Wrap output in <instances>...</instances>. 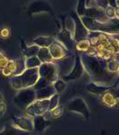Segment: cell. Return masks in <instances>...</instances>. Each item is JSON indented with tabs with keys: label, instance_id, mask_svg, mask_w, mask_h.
<instances>
[{
	"label": "cell",
	"instance_id": "cell-1",
	"mask_svg": "<svg viewBox=\"0 0 119 135\" xmlns=\"http://www.w3.org/2000/svg\"><path fill=\"white\" fill-rule=\"evenodd\" d=\"M82 63L86 72L90 77L95 78H105L110 75L107 70V60L87 53H82L79 55Z\"/></svg>",
	"mask_w": 119,
	"mask_h": 135
},
{
	"label": "cell",
	"instance_id": "cell-2",
	"mask_svg": "<svg viewBox=\"0 0 119 135\" xmlns=\"http://www.w3.org/2000/svg\"><path fill=\"white\" fill-rule=\"evenodd\" d=\"M38 69H25L23 73L16 77L9 78L11 86L15 90H21L26 88H32L39 79Z\"/></svg>",
	"mask_w": 119,
	"mask_h": 135
},
{
	"label": "cell",
	"instance_id": "cell-3",
	"mask_svg": "<svg viewBox=\"0 0 119 135\" xmlns=\"http://www.w3.org/2000/svg\"><path fill=\"white\" fill-rule=\"evenodd\" d=\"M24 58H16L14 60H9L7 65L1 70L3 76L7 78L16 77L25 70Z\"/></svg>",
	"mask_w": 119,
	"mask_h": 135
},
{
	"label": "cell",
	"instance_id": "cell-4",
	"mask_svg": "<svg viewBox=\"0 0 119 135\" xmlns=\"http://www.w3.org/2000/svg\"><path fill=\"white\" fill-rule=\"evenodd\" d=\"M35 100V90L33 88H26L18 91L14 98V103L20 109L25 110Z\"/></svg>",
	"mask_w": 119,
	"mask_h": 135
},
{
	"label": "cell",
	"instance_id": "cell-5",
	"mask_svg": "<svg viewBox=\"0 0 119 135\" xmlns=\"http://www.w3.org/2000/svg\"><path fill=\"white\" fill-rule=\"evenodd\" d=\"M66 108H67L69 112L83 115L87 120L90 119V109H89L88 104L85 102V100L83 99L82 97H77L70 100L67 103Z\"/></svg>",
	"mask_w": 119,
	"mask_h": 135
},
{
	"label": "cell",
	"instance_id": "cell-6",
	"mask_svg": "<svg viewBox=\"0 0 119 135\" xmlns=\"http://www.w3.org/2000/svg\"><path fill=\"white\" fill-rule=\"evenodd\" d=\"M39 77L47 80L49 83L53 84L58 78L57 68L54 62L51 63H41L38 68Z\"/></svg>",
	"mask_w": 119,
	"mask_h": 135
},
{
	"label": "cell",
	"instance_id": "cell-7",
	"mask_svg": "<svg viewBox=\"0 0 119 135\" xmlns=\"http://www.w3.org/2000/svg\"><path fill=\"white\" fill-rule=\"evenodd\" d=\"M55 40L61 43L69 52L74 54L75 51H76V42L73 41V34L70 32H68L67 30H66L64 26L62 27L61 31L56 35Z\"/></svg>",
	"mask_w": 119,
	"mask_h": 135
},
{
	"label": "cell",
	"instance_id": "cell-8",
	"mask_svg": "<svg viewBox=\"0 0 119 135\" xmlns=\"http://www.w3.org/2000/svg\"><path fill=\"white\" fill-rule=\"evenodd\" d=\"M26 114L29 117L43 115L48 112V100H35L25 109Z\"/></svg>",
	"mask_w": 119,
	"mask_h": 135
},
{
	"label": "cell",
	"instance_id": "cell-9",
	"mask_svg": "<svg viewBox=\"0 0 119 135\" xmlns=\"http://www.w3.org/2000/svg\"><path fill=\"white\" fill-rule=\"evenodd\" d=\"M74 21V31H73V41L75 42H81V41L83 40H87V37L89 34L88 30L84 27V25L82 23L80 17L77 16L76 13L73 12L71 14L70 16Z\"/></svg>",
	"mask_w": 119,
	"mask_h": 135
},
{
	"label": "cell",
	"instance_id": "cell-10",
	"mask_svg": "<svg viewBox=\"0 0 119 135\" xmlns=\"http://www.w3.org/2000/svg\"><path fill=\"white\" fill-rule=\"evenodd\" d=\"M74 59L75 55L72 54V55L68 56V57L62 59L60 60L57 61H54V63L56 64V66L57 68V73H58V78H61L64 76L68 75L71 72L73 67V63H74Z\"/></svg>",
	"mask_w": 119,
	"mask_h": 135
},
{
	"label": "cell",
	"instance_id": "cell-11",
	"mask_svg": "<svg viewBox=\"0 0 119 135\" xmlns=\"http://www.w3.org/2000/svg\"><path fill=\"white\" fill-rule=\"evenodd\" d=\"M83 73H84V69L83 66V63H82L81 58H80L79 55H75L74 63H73V67L72 70H71V72L68 75L61 78V79L64 80L66 83L74 81V80H77L83 77Z\"/></svg>",
	"mask_w": 119,
	"mask_h": 135
},
{
	"label": "cell",
	"instance_id": "cell-12",
	"mask_svg": "<svg viewBox=\"0 0 119 135\" xmlns=\"http://www.w3.org/2000/svg\"><path fill=\"white\" fill-rule=\"evenodd\" d=\"M12 125L18 130L25 132H33V120L29 116H14L12 119Z\"/></svg>",
	"mask_w": 119,
	"mask_h": 135
},
{
	"label": "cell",
	"instance_id": "cell-13",
	"mask_svg": "<svg viewBox=\"0 0 119 135\" xmlns=\"http://www.w3.org/2000/svg\"><path fill=\"white\" fill-rule=\"evenodd\" d=\"M100 100L105 105L109 107H116L118 104V88L117 86H113L109 90L106 91L99 95Z\"/></svg>",
	"mask_w": 119,
	"mask_h": 135
},
{
	"label": "cell",
	"instance_id": "cell-14",
	"mask_svg": "<svg viewBox=\"0 0 119 135\" xmlns=\"http://www.w3.org/2000/svg\"><path fill=\"white\" fill-rule=\"evenodd\" d=\"M47 49H48L49 53H50L54 61H57V60L64 59L73 54L71 52H69L61 43H59L57 41H55Z\"/></svg>",
	"mask_w": 119,
	"mask_h": 135
},
{
	"label": "cell",
	"instance_id": "cell-15",
	"mask_svg": "<svg viewBox=\"0 0 119 135\" xmlns=\"http://www.w3.org/2000/svg\"><path fill=\"white\" fill-rule=\"evenodd\" d=\"M84 16L92 19V20H95L101 23H107L110 21L106 17L104 10L100 9V8H98V7L86 8L85 13H84Z\"/></svg>",
	"mask_w": 119,
	"mask_h": 135
},
{
	"label": "cell",
	"instance_id": "cell-16",
	"mask_svg": "<svg viewBox=\"0 0 119 135\" xmlns=\"http://www.w3.org/2000/svg\"><path fill=\"white\" fill-rule=\"evenodd\" d=\"M28 11L31 15H36L40 14V13H52V9L48 3L44 1H35L30 5Z\"/></svg>",
	"mask_w": 119,
	"mask_h": 135
},
{
	"label": "cell",
	"instance_id": "cell-17",
	"mask_svg": "<svg viewBox=\"0 0 119 135\" xmlns=\"http://www.w3.org/2000/svg\"><path fill=\"white\" fill-rule=\"evenodd\" d=\"M112 88H113V86H107V85H102L100 83H98L96 81H91L86 85L85 88L89 93L99 95L102 93H105L106 91L109 90Z\"/></svg>",
	"mask_w": 119,
	"mask_h": 135
},
{
	"label": "cell",
	"instance_id": "cell-18",
	"mask_svg": "<svg viewBox=\"0 0 119 135\" xmlns=\"http://www.w3.org/2000/svg\"><path fill=\"white\" fill-rule=\"evenodd\" d=\"M56 94V91L54 89L52 85L46 86L44 88L39 89L35 91L36 100H48L51 97H53Z\"/></svg>",
	"mask_w": 119,
	"mask_h": 135
},
{
	"label": "cell",
	"instance_id": "cell-19",
	"mask_svg": "<svg viewBox=\"0 0 119 135\" xmlns=\"http://www.w3.org/2000/svg\"><path fill=\"white\" fill-rule=\"evenodd\" d=\"M32 120H33V129L38 132H43L51 124V122L45 119L43 115L34 116L32 117Z\"/></svg>",
	"mask_w": 119,
	"mask_h": 135
},
{
	"label": "cell",
	"instance_id": "cell-20",
	"mask_svg": "<svg viewBox=\"0 0 119 135\" xmlns=\"http://www.w3.org/2000/svg\"><path fill=\"white\" fill-rule=\"evenodd\" d=\"M21 52H23V55L24 56L25 58H30V57H33V56H37L40 48L34 44L31 45V46H27L24 43V42L21 40Z\"/></svg>",
	"mask_w": 119,
	"mask_h": 135
},
{
	"label": "cell",
	"instance_id": "cell-21",
	"mask_svg": "<svg viewBox=\"0 0 119 135\" xmlns=\"http://www.w3.org/2000/svg\"><path fill=\"white\" fill-rule=\"evenodd\" d=\"M55 41V38L51 36H39L33 40V44L39 48H48Z\"/></svg>",
	"mask_w": 119,
	"mask_h": 135
},
{
	"label": "cell",
	"instance_id": "cell-22",
	"mask_svg": "<svg viewBox=\"0 0 119 135\" xmlns=\"http://www.w3.org/2000/svg\"><path fill=\"white\" fill-rule=\"evenodd\" d=\"M37 57L40 60L41 63H51L54 62L53 59H52L49 51L47 48H40L37 54Z\"/></svg>",
	"mask_w": 119,
	"mask_h": 135
},
{
	"label": "cell",
	"instance_id": "cell-23",
	"mask_svg": "<svg viewBox=\"0 0 119 135\" xmlns=\"http://www.w3.org/2000/svg\"><path fill=\"white\" fill-rule=\"evenodd\" d=\"M64 109H63L62 106L58 105L57 107H56L55 109L51 110V111H48V112L45 113L44 114H43V116H44V118L47 120V121H50L52 119H58L60 118V117L62 116L63 114H64Z\"/></svg>",
	"mask_w": 119,
	"mask_h": 135
},
{
	"label": "cell",
	"instance_id": "cell-24",
	"mask_svg": "<svg viewBox=\"0 0 119 135\" xmlns=\"http://www.w3.org/2000/svg\"><path fill=\"white\" fill-rule=\"evenodd\" d=\"M0 135H29V133L18 130L13 125H6L0 131Z\"/></svg>",
	"mask_w": 119,
	"mask_h": 135
},
{
	"label": "cell",
	"instance_id": "cell-25",
	"mask_svg": "<svg viewBox=\"0 0 119 135\" xmlns=\"http://www.w3.org/2000/svg\"><path fill=\"white\" fill-rule=\"evenodd\" d=\"M119 69V63L117 56L107 60V70L110 74L117 73Z\"/></svg>",
	"mask_w": 119,
	"mask_h": 135
},
{
	"label": "cell",
	"instance_id": "cell-26",
	"mask_svg": "<svg viewBox=\"0 0 119 135\" xmlns=\"http://www.w3.org/2000/svg\"><path fill=\"white\" fill-rule=\"evenodd\" d=\"M24 61H25L26 69H38L41 65V62L40 61V60H39L37 56H33V57H30V58H24Z\"/></svg>",
	"mask_w": 119,
	"mask_h": 135
},
{
	"label": "cell",
	"instance_id": "cell-27",
	"mask_svg": "<svg viewBox=\"0 0 119 135\" xmlns=\"http://www.w3.org/2000/svg\"><path fill=\"white\" fill-rule=\"evenodd\" d=\"M52 86H53L54 89H55L56 94H58V95H60L61 93L64 92L66 88V83L64 80H62L61 78H58L57 80H56V81L52 84Z\"/></svg>",
	"mask_w": 119,
	"mask_h": 135
},
{
	"label": "cell",
	"instance_id": "cell-28",
	"mask_svg": "<svg viewBox=\"0 0 119 135\" xmlns=\"http://www.w3.org/2000/svg\"><path fill=\"white\" fill-rule=\"evenodd\" d=\"M63 26L66 28V30H67L68 32H70L71 33L73 34V31H74V21L70 16H67L66 18V20L63 22Z\"/></svg>",
	"mask_w": 119,
	"mask_h": 135
},
{
	"label": "cell",
	"instance_id": "cell-29",
	"mask_svg": "<svg viewBox=\"0 0 119 135\" xmlns=\"http://www.w3.org/2000/svg\"><path fill=\"white\" fill-rule=\"evenodd\" d=\"M59 100H60V95L55 94L53 97H51L48 99V111H51L55 109L59 105Z\"/></svg>",
	"mask_w": 119,
	"mask_h": 135
},
{
	"label": "cell",
	"instance_id": "cell-30",
	"mask_svg": "<svg viewBox=\"0 0 119 135\" xmlns=\"http://www.w3.org/2000/svg\"><path fill=\"white\" fill-rule=\"evenodd\" d=\"M90 48V44L88 40H83L81 41V42H76V51H81L82 53L87 52Z\"/></svg>",
	"mask_w": 119,
	"mask_h": 135
},
{
	"label": "cell",
	"instance_id": "cell-31",
	"mask_svg": "<svg viewBox=\"0 0 119 135\" xmlns=\"http://www.w3.org/2000/svg\"><path fill=\"white\" fill-rule=\"evenodd\" d=\"M85 9H86L85 0H79V1L77 2V6H76V11H75V13H76V15L80 18L84 16Z\"/></svg>",
	"mask_w": 119,
	"mask_h": 135
},
{
	"label": "cell",
	"instance_id": "cell-32",
	"mask_svg": "<svg viewBox=\"0 0 119 135\" xmlns=\"http://www.w3.org/2000/svg\"><path fill=\"white\" fill-rule=\"evenodd\" d=\"M49 85H52L51 83H49L47 80L46 79H44V78H39V79L37 80V82H36V84L33 86V88L34 90H39V89H41V88H46V86H49Z\"/></svg>",
	"mask_w": 119,
	"mask_h": 135
},
{
	"label": "cell",
	"instance_id": "cell-33",
	"mask_svg": "<svg viewBox=\"0 0 119 135\" xmlns=\"http://www.w3.org/2000/svg\"><path fill=\"white\" fill-rule=\"evenodd\" d=\"M8 61H9V60H8L7 57L4 54V52L0 51V70H2V69L7 65Z\"/></svg>",
	"mask_w": 119,
	"mask_h": 135
},
{
	"label": "cell",
	"instance_id": "cell-34",
	"mask_svg": "<svg viewBox=\"0 0 119 135\" xmlns=\"http://www.w3.org/2000/svg\"><path fill=\"white\" fill-rule=\"evenodd\" d=\"M11 35V32H10V29L7 27H5L3 29L0 30V38L2 39H7L9 38Z\"/></svg>",
	"mask_w": 119,
	"mask_h": 135
},
{
	"label": "cell",
	"instance_id": "cell-35",
	"mask_svg": "<svg viewBox=\"0 0 119 135\" xmlns=\"http://www.w3.org/2000/svg\"><path fill=\"white\" fill-rule=\"evenodd\" d=\"M5 112H6V104H5V101H4L3 95L0 93V115L4 114Z\"/></svg>",
	"mask_w": 119,
	"mask_h": 135
}]
</instances>
